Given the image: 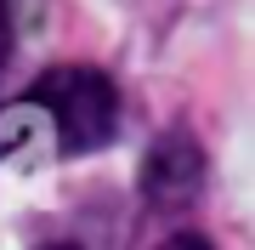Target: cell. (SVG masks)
Segmentation results:
<instances>
[{
	"instance_id": "3957f363",
	"label": "cell",
	"mask_w": 255,
	"mask_h": 250,
	"mask_svg": "<svg viewBox=\"0 0 255 250\" xmlns=\"http://www.w3.org/2000/svg\"><path fill=\"white\" fill-rule=\"evenodd\" d=\"M11 46H17V23H11V0H0V63L11 57Z\"/></svg>"
},
{
	"instance_id": "6da1fadb",
	"label": "cell",
	"mask_w": 255,
	"mask_h": 250,
	"mask_svg": "<svg viewBox=\"0 0 255 250\" xmlns=\"http://www.w3.org/2000/svg\"><path fill=\"white\" fill-rule=\"evenodd\" d=\"M28 114L51 120L63 154H97L119 137V85L91 63H57L23 97Z\"/></svg>"
},
{
	"instance_id": "5b68a950",
	"label": "cell",
	"mask_w": 255,
	"mask_h": 250,
	"mask_svg": "<svg viewBox=\"0 0 255 250\" xmlns=\"http://www.w3.org/2000/svg\"><path fill=\"white\" fill-rule=\"evenodd\" d=\"M40 250H80V245H40Z\"/></svg>"
},
{
	"instance_id": "277c9868",
	"label": "cell",
	"mask_w": 255,
	"mask_h": 250,
	"mask_svg": "<svg viewBox=\"0 0 255 250\" xmlns=\"http://www.w3.org/2000/svg\"><path fill=\"white\" fill-rule=\"evenodd\" d=\"M159 250H216V245H210L204 233H170V239H164Z\"/></svg>"
},
{
	"instance_id": "7a4b0ae2",
	"label": "cell",
	"mask_w": 255,
	"mask_h": 250,
	"mask_svg": "<svg viewBox=\"0 0 255 250\" xmlns=\"http://www.w3.org/2000/svg\"><path fill=\"white\" fill-rule=\"evenodd\" d=\"M136 182H142V199L153 211H182L204 188V148L187 131H164V137H153V148L142 154Z\"/></svg>"
}]
</instances>
